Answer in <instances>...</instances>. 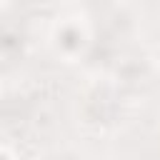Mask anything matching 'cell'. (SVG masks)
Returning a JSON list of instances; mask_svg holds the SVG:
<instances>
[{
	"label": "cell",
	"instance_id": "cell-2",
	"mask_svg": "<svg viewBox=\"0 0 160 160\" xmlns=\"http://www.w3.org/2000/svg\"><path fill=\"white\" fill-rule=\"evenodd\" d=\"M52 160H80V158H75V155H68V152H65V155H55Z\"/></svg>",
	"mask_w": 160,
	"mask_h": 160
},
{
	"label": "cell",
	"instance_id": "cell-1",
	"mask_svg": "<svg viewBox=\"0 0 160 160\" xmlns=\"http://www.w3.org/2000/svg\"><path fill=\"white\" fill-rule=\"evenodd\" d=\"M88 112L95 118V120H102V122H110L115 115H118V102L110 92H95L88 102Z\"/></svg>",
	"mask_w": 160,
	"mask_h": 160
}]
</instances>
